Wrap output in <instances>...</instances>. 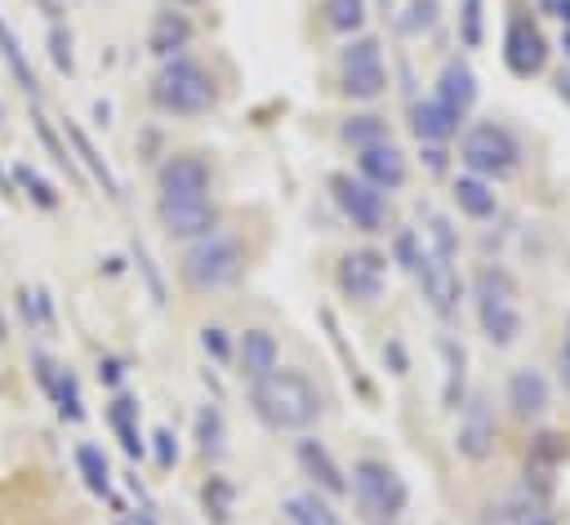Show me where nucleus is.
<instances>
[{
	"label": "nucleus",
	"mask_w": 570,
	"mask_h": 525,
	"mask_svg": "<svg viewBox=\"0 0 570 525\" xmlns=\"http://www.w3.org/2000/svg\"><path fill=\"white\" fill-rule=\"evenodd\" d=\"M200 347L214 356V360H227L232 356V343H227V329H218V325H205L200 329Z\"/></svg>",
	"instance_id": "ea45409f"
},
{
	"label": "nucleus",
	"mask_w": 570,
	"mask_h": 525,
	"mask_svg": "<svg viewBox=\"0 0 570 525\" xmlns=\"http://www.w3.org/2000/svg\"><path fill=\"white\" fill-rule=\"evenodd\" d=\"M321 13H325V22H330L334 31H356L370 9H365V0H325Z\"/></svg>",
	"instance_id": "473e14b6"
},
{
	"label": "nucleus",
	"mask_w": 570,
	"mask_h": 525,
	"mask_svg": "<svg viewBox=\"0 0 570 525\" xmlns=\"http://www.w3.org/2000/svg\"><path fill=\"white\" fill-rule=\"evenodd\" d=\"M557 93L570 102V71H561V76H557Z\"/></svg>",
	"instance_id": "de8ad7c7"
},
{
	"label": "nucleus",
	"mask_w": 570,
	"mask_h": 525,
	"mask_svg": "<svg viewBox=\"0 0 570 525\" xmlns=\"http://www.w3.org/2000/svg\"><path fill=\"white\" fill-rule=\"evenodd\" d=\"M151 454H156V467L169 472V467L178 463V436H174L169 427H156V432H151Z\"/></svg>",
	"instance_id": "e433bc0d"
},
{
	"label": "nucleus",
	"mask_w": 570,
	"mask_h": 525,
	"mask_svg": "<svg viewBox=\"0 0 570 525\" xmlns=\"http://www.w3.org/2000/svg\"><path fill=\"white\" fill-rule=\"evenodd\" d=\"M245 276V249L240 240L232 236H200L187 254H183V280L200 294H214V289H227Z\"/></svg>",
	"instance_id": "7ed1b4c3"
},
{
	"label": "nucleus",
	"mask_w": 570,
	"mask_h": 525,
	"mask_svg": "<svg viewBox=\"0 0 570 525\" xmlns=\"http://www.w3.org/2000/svg\"><path fill=\"white\" fill-rule=\"evenodd\" d=\"M178 4H196V0H178Z\"/></svg>",
	"instance_id": "3c124183"
},
{
	"label": "nucleus",
	"mask_w": 570,
	"mask_h": 525,
	"mask_svg": "<svg viewBox=\"0 0 570 525\" xmlns=\"http://www.w3.org/2000/svg\"><path fill=\"white\" fill-rule=\"evenodd\" d=\"M338 80H343V93L347 98H379L387 89V71H383V49L379 40L361 36L352 40L343 53H338Z\"/></svg>",
	"instance_id": "0eeeda50"
},
{
	"label": "nucleus",
	"mask_w": 570,
	"mask_h": 525,
	"mask_svg": "<svg viewBox=\"0 0 570 525\" xmlns=\"http://www.w3.org/2000/svg\"><path fill=\"white\" fill-rule=\"evenodd\" d=\"M548 9H552V13H557L566 27H570V0H548Z\"/></svg>",
	"instance_id": "49530a36"
},
{
	"label": "nucleus",
	"mask_w": 570,
	"mask_h": 525,
	"mask_svg": "<svg viewBox=\"0 0 570 525\" xmlns=\"http://www.w3.org/2000/svg\"><path fill=\"white\" fill-rule=\"evenodd\" d=\"M330 196L334 205L343 209V218L356 227V231H387V200L383 191H374L365 178H352V174H330Z\"/></svg>",
	"instance_id": "6e6552de"
},
{
	"label": "nucleus",
	"mask_w": 570,
	"mask_h": 525,
	"mask_svg": "<svg viewBox=\"0 0 570 525\" xmlns=\"http://www.w3.org/2000/svg\"><path fill=\"white\" fill-rule=\"evenodd\" d=\"M62 129H67V138H71V147H76V169H85V174H89V178H94L111 200H120V178L111 174V165L102 160V151L89 142V133H85L80 125H71V120H67Z\"/></svg>",
	"instance_id": "6ab92c4d"
},
{
	"label": "nucleus",
	"mask_w": 570,
	"mask_h": 525,
	"mask_svg": "<svg viewBox=\"0 0 570 525\" xmlns=\"http://www.w3.org/2000/svg\"><path fill=\"white\" fill-rule=\"evenodd\" d=\"M294 458H298V467L325 489V494H347V481H343V467L334 463V454L316 440V436H303L298 445H294Z\"/></svg>",
	"instance_id": "f3484780"
},
{
	"label": "nucleus",
	"mask_w": 570,
	"mask_h": 525,
	"mask_svg": "<svg viewBox=\"0 0 570 525\" xmlns=\"http://www.w3.org/2000/svg\"><path fill=\"white\" fill-rule=\"evenodd\" d=\"M343 138L361 151V147H374V142H387V125L379 120V116H352L347 125H343Z\"/></svg>",
	"instance_id": "2f4dec72"
},
{
	"label": "nucleus",
	"mask_w": 570,
	"mask_h": 525,
	"mask_svg": "<svg viewBox=\"0 0 570 525\" xmlns=\"http://www.w3.org/2000/svg\"><path fill=\"white\" fill-rule=\"evenodd\" d=\"M45 396L58 405V414H62L67 423H80V418H85L80 383H76V374H71V369H62V365H58V374H53V383H49V392H45Z\"/></svg>",
	"instance_id": "bb28decb"
},
{
	"label": "nucleus",
	"mask_w": 570,
	"mask_h": 525,
	"mask_svg": "<svg viewBox=\"0 0 570 525\" xmlns=\"http://www.w3.org/2000/svg\"><path fill=\"white\" fill-rule=\"evenodd\" d=\"M13 187H18L36 209H58V191L45 182L40 169H31V165H13Z\"/></svg>",
	"instance_id": "cd10ccee"
},
{
	"label": "nucleus",
	"mask_w": 570,
	"mask_h": 525,
	"mask_svg": "<svg viewBox=\"0 0 570 525\" xmlns=\"http://www.w3.org/2000/svg\"><path fill=\"white\" fill-rule=\"evenodd\" d=\"M107 423H111V432L120 436V445H125V454H129V458H138V454L147 449L142 432H138V400H134V396L116 392V396H111V405H107Z\"/></svg>",
	"instance_id": "4be33fe9"
},
{
	"label": "nucleus",
	"mask_w": 570,
	"mask_h": 525,
	"mask_svg": "<svg viewBox=\"0 0 570 525\" xmlns=\"http://www.w3.org/2000/svg\"><path fill=\"white\" fill-rule=\"evenodd\" d=\"M557 369H561V383L570 392V325H566V343H561V356H557Z\"/></svg>",
	"instance_id": "37998d69"
},
{
	"label": "nucleus",
	"mask_w": 570,
	"mask_h": 525,
	"mask_svg": "<svg viewBox=\"0 0 570 525\" xmlns=\"http://www.w3.org/2000/svg\"><path fill=\"white\" fill-rule=\"evenodd\" d=\"M454 445H459V454L472 458V463H485V458H490V449H494V418H490V409H485L481 396H476L472 405H463Z\"/></svg>",
	"instance_id": "2eb2a0df"
},
{
	"label": "nucleus",
	"mask_w": 570,
	"mask_h": 525,
	"mask_svg": "<svg viewBox=\"0 0 570 525\" xmlns=\"http://www.w3.org/2000/svg\"><path fill=\"white\" fill-rule=\"evenodd\" d=\"M236 365H240V378L245 383H258V378H267L276 365H281V347H276V338L267 334V329H245L240 338H236Z\"/></svg>",
	"instance_id": "dca6fc26"
},
{
	"label": "nucleus",
	"mask_w": 570,
	"mask_h": 525,
	"mask_svg": "<svg viewBox=\"0 0 570 525\" xmlns=\"http://www.w3.org/2000/svg\"><path fill=\"white\" fill-rule=\"evenodd\" d=\"M156 182H160V200H200V196H209L214 174H209V160L205 156L178 151V156H169L156 169Z\"/></svg>",
	"instance_id": "9b49d317"
},
{
	"label": "nucleus",
	"mask_w": 570,
	"mask_h": 525,
	"mask_svg": "<svg viewBox=\"0 0 570 525\" xmlns=\"http://www.w3.org/2000/svg\"><path fill=\"white\" fill-rule=\"evenodd\" d=\"M454 129H459V116L445 111L436 98L414 102V133H419V142H432V147H436V142H450Z\"/></svg>",
	"instance_id": "5701e85b"
},
{
	"label": "nucleus",
	"mask_w": 570,
	"mask_h": 525,
	"mask_svg": "<svg viewBox=\"0 0 570 525\" xmlns=\"http://www.w3.org/2000/svg\"><path fill=\"white\" fill-rule=\"evenodd\" d=\"M49 53H53L58 71H71V67H76V58H71V36H67L58 22L49 27Z\"/></svg>",
	"instance_id": "4c0bfd02"
},
{
	"label": "nucleus",
	"mask_w": 570,
	"mask_h": 525,
	"mask_svg": "<svg viewBox=\"0 0 570 525\" xmlns=\"http://www.w3.org/2000/svg\"><path fill=\"white\" fill-rule=\"evenodd\" d=\"M454 205L468 218H490L494 214V187L476 174H463V178H454Z\"/></svg>",
	"instance_id": "393cba45"
},
{
	"label": "nucleus",
	"mask_w": 570,
	"mask_h": 525,
	"mask_svg": "<svg viewBox=\"0 0 570 525\" xmlns=\"http://www.w3.org/2000/svg\"><path fill=\"white\" fill-rule=\"evenodd\" d=\"M436 102H441L445 111H454V116H468V107L476 102V76H472L468 62L450 58V62L441 67V76H436Z\"/></svg>",
	"instance_id": "a211bd4d"
},
{
	"label": "nucleus",
	"mask_w": 570,
	"mask_h": 525,
	"mask_svg": "<svg viewBox=\"0 0 570 525\" xmlns=\"http://www.w3.org/2000/svg\"><path fill=\"white\" fill-rule=\"evenodd\" d=\"M517 156H521L517 138H512L503 125H494V120L472 125V129L463 133V142H459V160H463L476 178H508V174L517 169Z\"/></svg>",
	"instance_id": "423d86ee"
},
{
	"label": "nucleus",
	"mask_w": 570,
	"mask_h": 525,
	"mask_svg": "<svg viewBox=\"0 0 570 525\" xmlns=\"http://www.w3.org/2000/svg\"><path fill=\"white\" fill-rule=\"evenodd\" d=\"M476 320L494 347H512L521 338V303H517V285L508 280V271L485 267L476 276Z\"/></svg>",
	"instance_id": "20e7f679"
},
{
	"label": "nucleus",
	"mask_w": 570,
	"mask_h": 525,
	"mask_svg": "<svg viewBox=\"0 0 570 525\" xmlns=\"http://www.w3.org/2000/svg\"><path fill=\"white\" fill-rule=\"evenodd\" d=\"M485 0H463V13H459V36L468 49H476L485 40Z\"/></svg>",
	"instance_id": "f704fd0d"
},
{
	"label": "nucleus",
	"mask_w": 570,
	"mask_h": 525,
	"mask_svg": "<svg viewBox=\"0 0 570 525\" xmlns=\"http://www.w3.org/2000/svg\"><path fill=\"white\" fill-rule=\"evenodd\" d=\"M134 262H138V271L147 276V285H151V298H156V303H165V285H160V271H156V262H151L147 245H134Z\"/></svg>",
	"instance_id": "58836bf2"
},
{
	"label": "nucleus",
	"mask_w": 570,
	"mask_h": 525,
	"mask_svg": "<svg viewBox=\"0 0 570 525\" xmlns=\"http://www.w3.org/2000/svg\"><path fill=\"white\" fill-rule=\"evenodd\" d=\"M539 525H543V521H539Z\"/></svg>",
	"instance_id": "603ef678"
},
{
	"label": "nucleus",
	"mask_w": 570,
	"mask_h": 525,
	"mask_svg": "<svg viewBox=\"0 0 570 525\" xmlns=\"http://www.w3.org/2000/svg\"><path fill=\"white\" fill-rule=\"evenodd\" d=\"M9 338V325H4V311H0V343Z\"/></svg>",
	"instance_id": "09e8293b"
},
{
	"label": "nucleus",
	"mask_w": 570,
	"mask_h": 525,
	"mask_svg": "<svg viewBox=\"0 0 570 525\" xmlns=\"http://www.w3.org/2000/svg\"><path fill=\"white\" fill-rule=\"evenodd\" d=\"M356 169L361 178L374 187V191H401L410 169H405V156L392 147V142H374V147H361L356 156Z\"/></svg>",
	"instance_id": "4468645a"
},
{
	"label": "nucleus",
	"mask_w": 570,
	"mask_h": 525,
	"mask_svg": "<svg viewBox=\"0 0 570 525\" xmlns=\"http://www.w3.org/2000/svg\"><path fill=\"white\" fill-rule=\"evenodd\" d=\"M187 40H191V22H187V13L165 9V13H156V18H151L147 49H151L156 58H178V53L187 49Z\"/></svg>",
	"instance_id": "412c9836"
},
{
	"label": "nucleus",
	"mask_w": 570,
	"mask_h": 525,
	"mask_svg": "<svg viewBox=\"0 0 570 525\" xmlns=\"http://www.w3.org/2000/svg\"><path fill=\"white\" fill-rule=\"evenodd\" d=\"M249 400H254V414L276 432H307L321 418V392L298 369L276 365L267 378L249 383Z\"/></svg>",
	"instance_id": "f257e3e1"
},
{
	"label": "nucleus",
	"mask_w": 570,
	"mask_h": 525,
	"mask_svg": "<svg viewBox=\"0 0 570 525\" xmlns=\"http://www.w3.org/2000/svg\"><path fill=\"white\" fill-rule=\"evenodd\" d=\"M352 498H356V512L370 521V525H387L405 512V481L383 463V458H361L352 467Z\"/></svg>",
	"instance_id": "39448f33"
},
{
	"label": "nucleus",
	"mask_w": 570,
	"mask_h": 525,
	"mask_svg": "<svg viewBox=\"0 0 570 525\" xmlns=\"http://www.w3.org/2000/svg\"><path fill=\"white\" fill-rule=\"evenodd\" d=\"M76 472H80V481H85L98 498H111V467H107V454H102L94 440H80V445H76Z\"/></svg>",
	"instance_id": "a878e982"
},
{
	"label": "nucleus",
	"mask_w": 570,
	"mask_h": 525,
	"mask_svg": "<svg viewBox=\"0 0 570 525\" xmlns=\"http://www.w3.org/2000/svg\"><path fill=\"white\" fill-rule=\"evenodd\" d=\"M410 271L419 276L423 298H428L441 316H450V311L459 307V271H454V258H450V254H441L436 245L419 240V254H414V267H410Z\"/></svg>",
	"instance_id": "1a4fd4ad"
},
{
	"label": "nucleus",
	"mask_w": 570,
	"mask_h": 525,
	"mask_svg": "<svg viewBox=\"0 0 570 525\" xmlns=\"http://www.w3.org/2000/svg\"><path fill=\"white\" fill-rule=\"evenodd\" d=\"M22 311H27L31 325L53 329V298H49L45 289H27V294H22Z\"/></svg>",
	"instance_id": "c9c22d12"
},
{
	"label": "nucleus",
	"mask_w": 570,
	"mask_h": 525,
	"mask_svg": "<svg viewBox=\"0 0 570 525\" xmlns=\"http://www.w3.org/2000/svg\"><path fill=\"white\" fill-rule=\"evenodd\" d=\"M196 445H200L205 458H218L223 454V414H218V405H205L196 414Z\"/></svg>",
	"instance_id": "c756f323"
},
{
	"label": "nucleus",
	"mask_w": 570,
	"mask_h": 525,
	"mask_svg": "<svg viewBox=\"0 0 570 525\" xmlns=\"http://www.w3.org/2000/svg\"><path fill=\"white\" fill-rule=\"evenodd\" d=\"M200 498H205V512H214V521H218V525H227L232 503H236L232 481H227V476H209V481L200 485Z\"/></svg>",
	"instance_id": "7c9ffc66"
},
{
	"label": "nucleus",
	"mask_w": 570,
	"mask_h": 525,
	"mask_svg": "<svg viewBox=\"0 0 570 525\" xmlns=\"http://www.w3.org/2000/svg\"><path fill=\"white\" fill-rule=\"evenodd\" d=\"M116 525H156V521H151V512L142 507V512H120Z\"/></svg>",
	"instance_id": "a18cd8bd"
},
{
	"label": "nucleus",
	"mask_w": 570,
	"mask_h": 525,
	"mask_svg": "<svg viewBox=\"0 0 570 525\" xmlns=\"http://www.w3.org/2000/svg\"><path fill=\"white\" fill-rule=\"evenodd\" d=\"M383 360H392V374H405V351H401V343H387V347H383Z\"/></svg>",
	"instance_id": "c03bdc74"
},
{
	"label": "nucleus",
	"mask_w": 570,
	"mask_h": 525,
	"mask_svg": "<svg viewBox=\"0 0 570 525\" xmlns=\"http://www.w3.org/2000/svg\"><path fill=\"white\" fill-rule=\"evenodd\" d=\"M432 22H436V0H414L410 18H401L405 31H419V27H432Z\"/></svg>",
	"instance_id": "a19ab883"
},
{
	"label": "nucleus",
	"mask_w": 570,
	"mask_h": 525,
	"mask_svg": "<svg viewBox=\"0 0 570 525\" xmlns=\"http://www.w3.org/2000/svg\"><path fill=\"white\" fill-rule=\"evenodd\" d=\"M0 58H4L9 76L18 80V89H22L27 98H36V93H40L36 71H31V62H27V53H22V40H18V31L9 27V18H4V13H0Z\"/></svg>",
	"instance_id": "b1692460"
},
{
	"label": "nucleus",
	"mask_w": 570,
	"mask_h": 525,
	"mask_svg": "<svg viewBox=\"0 0 570 525\" xmlns=\"http://www.w3.org/2000/svg\"><path fill=\"white\" fill-rule=\"evenodd\" d=\"M218 89L214 76L196 58H165V67L151 80V107L165 116H205L214 107Z\"/></svg>",
	"instance_id": "f03ea898"
},
{
	"label": "nucleus",
	"mask_w": 570,
	"mask_h": 525,
	"mask_svg": "<svg viewBox=\"0 0 570 525\" xmlns=\"http://www.w3.org/2000/svg\"><path fill=\"white\" fill-rule=\"evenodd\" d=\"M441 356H445V405L459 409V400H463V365H468V356H463V347H459L454 338H441Z\"/></svg>",
	"instance_id": "c85d7f7f"
},
{
	"label": "nucleus",
	"mask_w": 570,
	"mask_h": 525,
	"mask_svg": "<svg viewBox=\"0 0 570 525\" xmlns=\"http://www.w3.org/2000/svg\"><path fill=\"white\" fill-rule=\"evenodd\" d=\"M98 378H102L107 387H120V378H125V360H120V356H102V360H98Z\"/></svg>",
	"instance_id": "79ce46f5"
},
{
	"label": "nucleus",
	"mask_w": 570,
	"mask_h": 525,
	"mask_svg": "<svg viewBox=\"0 0 570 525\" xmlns=\"http://www.w3.org/2000/svg\"><path fill=\"white\" fill-rule=\"evenodd\" d=\"M503 62H508V71H512L517 80H530V76H539V71L548 67V40H543V31H539L534 18H525V13H512V18H508V31H503Z\"/></svg>",
	"instance_id": "9d476101"
},
{
	"label": "nucleus",
	"mask_w": 570,
	"mask_h": 525,
	"mask_svg": "<svg viewBox=\"0 0 570 525\" xmlns=\"http://www.w3.org/2000/svg\"><path fill=\"white\" fill-rule=\"evenodd\" d=\"M289 521L294 525H343L316 494H303V498H289Z\"/></svg>",
	"instance_id": "72a5a7b5"
},
{
	"label": "nucleus",
	"mask_w": 570,
	"mask_h": 525,
	"mask_svg": "<svg viewBox=\"0 0 570 525\" xmlns=\"http://www.w3.org/2000/svg\"><path fill=\"white\" fill-rule=\"evenodd\" d=\"M566 53H570V27H566Z\"/></svg>",
	"instance_id": "8fccbe9b"
},
{
	"label": "nucleus",
	"mask_w": 570,
	"mask_h": 525,
	"mask_svg": "<svg viewBox=\"0 0 570 525\" xmlns=\"http://www.w3.org/2000/svg\"><path fill=\"white\" fill-rule=\"evenodd\" d=\"M383 280H387V258L374 254V249H352L338 258V289L352 298V303H374L383 294Z\"/></svg>",
	"instance_id": "ddd939ff"
},
{
	"label": "nucleus",
	"mask_w": 570,
	"mask_h": 525,
	"mask_svg": "<svg viewBox=\"0 0 570 525\" xmlns=\"http://www.w3.org/2000/svg\"><path fill=\"white\" fill-rule=\"evenodd\" d=\"M508 405L517 409V418H539L548 409V378L539 369H517L508 378Z\"/></svg>",
	"instance_id": "aec40b11"
},
{
	"label": "nucleus",
	"mask_w": 570,
	"mask_h": 525,
	"mask_svg": "<svg viewBox=\"0 0 570 525\" xmlns=\"http://www.w3.org/2000/svg\"><path fill=\"white\" fill-rule=\"evenodd\" d=\"M156 218L165 227V236L174 240H200L218 231V205L209 196L200 200H156Z\"/></svg>",
	"instance_id": "f8f14e48"
}]
</instances>
